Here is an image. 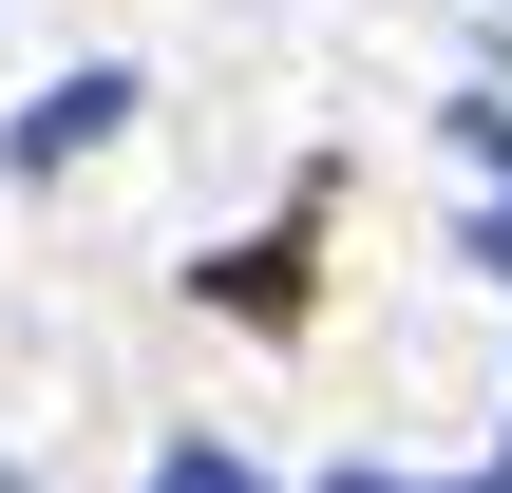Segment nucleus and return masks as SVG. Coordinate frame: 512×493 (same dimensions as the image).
<instances>
[{"instance_id":"obj_1","label":"nucleus","mask_w":512,"mask_h":493,"mask_svg":"<svg viewBox=\"0 0 512 493\" xmlns=\"http://www.w3.org/2000/svg\"><path fill=\"white\" fill-rule=\"evenodd\" d=\"M456 152H475V266L512 285V95H456Z\"/></svg>"},{"instance_id":"obj_2","label":"nucleus","mask_w":512,"mask_h":493,"mask_svg":"<svg viewBox=\"0 0 512 493\" xmlns=\"http://www.w3.org/2000/svg\"><path fill=\"white\" fill-rule=\"evenodd\" d=\"M209 304H228V323H304V209H285L266 247H228V266H209Z\"/></svg>"},{"instance_id":"obj_3","label":"nucleus","mask_w":512,"mask_h":493,"mask_svg":"<svg viewBox=\"0 0 512 493\" xmlns=\"http://www.w3.org/2000/svg\"><path fill=\"white\" fill-rule=\"evenodd\" d=\"M114 114H133V76H57V95L19 114V171H57V152H95Z\"/></svg>"},{"instance_id":"obj_4","label":"nucleus","mask_w":512,"mask_h":493,"mask_svg":"<svg viewBox=\"0 0 512 493\" xmlns=\"http://www.w3.org/2000/svg\"><path fill=\"white\" fill-rule=\"evenodd\" d=\"M152 493H266V475H247V456H209V437H190V456H171V475H152Z\"/></svg>"},{"instance_id":"obj_5","label":"nucleus","mask_w":512,"mask_h":493,"mask_svg":"<svg viewBox=\"0 0 512 493\" xmlns=\"http://www.w3.org/2000/svg\"><path fill=\"white\" fill-rule=\"evenodd\" d=\"M323 493H399V475H323Z\"/></svg>"},{"instance_id":"obj_6","label":"nucleus","mask_w":512,"mask_h":493,"mask_svg":"<svg viewBox=\"0 0 512 493\" xmlns=\"http://www.w3.org/2000/svg\"><path fill=\"white\" fill-rule=\"evenodd\" d=\"M494 493H512V475H494Z\"/></svg>"}]
</instances>
